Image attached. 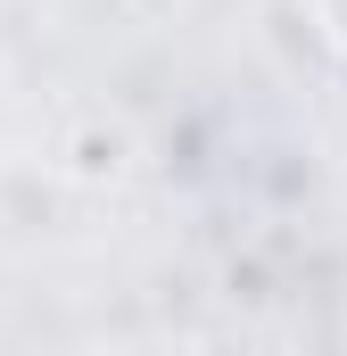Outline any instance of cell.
Masks as SVG:
<instances>
[{
  "instance_id": "1",
  "label": "cell",
  "mask_w": 347,
  "mask_h": 356,
  "mask_svg": "<svg viewBox=\"0 0 347 356\" xmlns=\"http://www.w3.org/2000/svg\"><path fill=\"white\" fill-rule=\"evenodd\" d=\"M314 17H323V33H331V50L347 58V0H314Z\"/></svg>"
}]
</instances>
